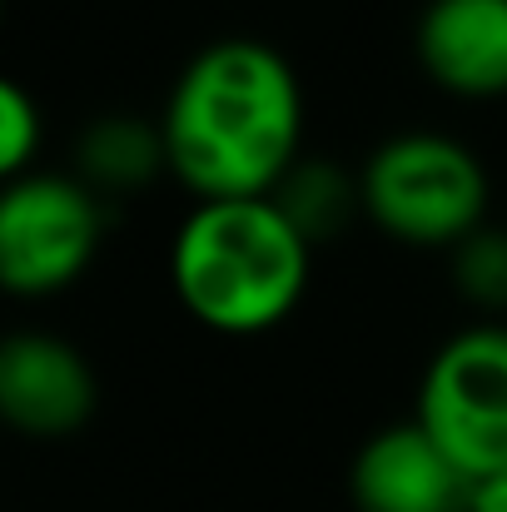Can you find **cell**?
Here are the masks:
<instances>
[{"label": "cell", "mask_w": 507, "mask_h": 512, "mask_svg": "<svg viewBox=\"0 0 507 512\" xmlns=\"http://www.w3.org/2000/svg\"><path fill=\"white\" fill-rule=\"evenodd\" d=\"M169 174L199 199H269L304 160V85L284 50L224 35L184 60L160 115Z\"/></svg>", "instance_id": "cell-1"}, {"label": "cell", "mask_w": 507, "mask_h": 512, "mask_svg": "<svg viewBox=\"0 0 507 512\" xmlns=\"http://www.w3.org/2000/svg\"><path fill=\"white\" fill-rule=\"evenodd\" d=\"M314 244L269 199H199L169 244V289L214 334L279 329L309 294Z\"/></svg>", "instance_id": "cell-2"}, {"label": "cell", "mask_w": 507, "mask_h": 512, "mask_svg": "<svg viewBox=\"0 0 507 512\" xmlns=\"http://www.w3.org/2000/svg\"><path fill=\"white\" fill-rule=\"evenodd\" d=\"M363 214L398 244L458 249L483 229L493 184L483 160L443 130H398L358 170Z\"/></svg>", "instance_id": "cell-3"}, {"label": "cell", "mask_w": 507, "mask_h": 512, "mask_svg": "<svg viewBox=\"0 0 507 512\" xmlns=\"http://www.w3.org/2000/svg\"><path fill=\"white\" fill-rule=\"evenodd\" d=\"M105 244V199L60 170L0 184V294L55 299L80 284Z\"/></svg>", "instance_id": "cell-4"}, {"label": "cell", "mask_w": 507, "mask_h": 512, "mask_svg": "<svg viewBox=\"0 0 507 512\" xmlns=\"http://www.w3.org/2000/svg\"><path fill=\"white\" fill-rule=\"evenodd\" d=\"M413 423L473 478L507 473V324H468L433 348Z\"/></svg>", "instance_id": "cell-5"}, {"label": "cell", "mask_w": 507, "mask_h": 512, "mask_svg": "<svg viewBox=\"0 0 507 512\" xmlns=\"http://www.w3.org/2000/svg\"><path fill=\"white\" fill-rule=\"evenodd\" d=\"M100 408L95 363L60 334H0V423L25 438H70Z\"/></svg>", "instance_id": "cell-6"}, {"label": "cell", "mask_w": 507, "mask_h": 512, "mask_svg": "<svg viewBox=\"0 0 507 512\" xmlns=\"http://www.w3.org/2000/svg\"><path fill=\"white\" fill-rule=\"evenodd\" d=\"M348 493L358 512H473L478 483L408 418L358 448Z\"/></svg>", "instance_id": "cell-7"}, {"label": "cell", "mask_w": 507, "mask_h": 512, "mask_svg": "<svg viewBox=\"0 0 507 512\" xmlns=\"http://www.w3.org/2000/svg\"><path fill=\"white\" fill-rule=\"evenodd\" d=\"M418 65L458 100L507 95V0H428L413 25Z\"/></svg>", "instance_id": "cell-8"}, {"label": "cell", "mask_w": 507, "mask_h": 512, "mask_svg": "<svg viewBox=\"0 0 507 512\" xmlns=\"http://www.w3.org/2000/svg\"><path fill=\"white\" fill-rule=\"evenodd\" d=\"M75 174L100 199L105 194L145 189L155 174H169L160 120H140V115H105V120H95L80 135V145H75Z\"/></svg>", "instance_id": "cell-9"}, {"label": "cell", "mask_w": 507, "mask_h": 512, "mask_svg": "<svg viewBox=\"0 0 507 512\" xmlns=\"http://www.w3.org/2000/svg\"><path fill=\"white\" fill-rule=\"evenodd\" d=\"M274 204L299 224V234L319 249L324 239H334L338 229L363 214V199H358V174H348L334 160H299L289 179L274 189Z\"/></svg>", "instance_id": "cell-10"}, {"label": "cell", "mask_w": 507, "mask_h": 512, "mask_svg": "<svg viewBox=\"0 0 507 512\" xmlns=\"http://www.w3.org/2000/svg\"><path fill=\"white\" fill-rule=\"evenodd\" d=\"M40 140H45V115H40L35 95L15 75L0 70V184L30 174Z\"/></svg>", "instance_id": "cell-11"}, {"label": "cell", "mask_w": 507, "mask_h": 512, "mask_svg": "<svg viewBox=\"0 0 507 512\" xmlns=\"http://www.w3.org/2000/svg\"><path fill=\"white\" fill-rule=\"evenodd\" d=\"M453 274L468 299L503 309L507 304V234L503 229H478L453 249Z\"/></svg>", "instance_id": "cell-12"}, {"label": "cell", "mask_w": 507, "mask_h": 512, "mask_svg": "<svg viewBox=\"0 0 507 512\" xmlns=\"http://www.w3.org/2000/svg\"><path fill=\"white\" fill-rule=\"evenodd\" d=\"M473 512H507V473L503 478H493V483H478Z\"/></svg>", "instance_id": "cell-13"}, {"label": "cell", "mask_w": 507, "mask_h": 512, "mask_svg": "<svg viewBox=\"0 0 507 512\" xmlns=\"http://www.w3.org/2000/svg\"><path fill=\"white\" fill-rule=\"evenodd\" d=\"M0 20H5V0H0Z\"/></svg>", "instance_id": "cell-14"}]
</instances>
